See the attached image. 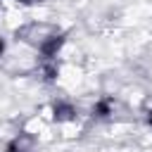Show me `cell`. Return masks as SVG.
<instances>
[{
	"mask_svg": "<svg viewBox=\"0 0 152 152\" xmlns=\"http://www.w3.org/2000/svg\"><path fill=\"white\" fill-rule=\"evenodd\" d=\"M64 33H55V36H48L40 45H38V52L43 55V59L45 62H52L55 57H57V52L62 50V45H64Z\"/></svg>",
	"mask_w": 152,
	"mask_h": 152,
	"instance_id": "6da1fadb",
	"label": "cell"
},
{
	"mask_svg": "<svg viewBox=\"0 0 152 152\" xmlns=\"http://www.w3.org/2000/svg\"><path fill=\"white\" fill-rule=\"evenodd\" d=\"M50 112H52V119H55L57 124L71 121V119L76 116V107H74L71 102H64V100H57V102H52Z\"/></svg>",
	"mask_w": 152,
	"mask_h": 152,
	"instance_id": "7a4b0ae2",
	"label": "cell"
},
{
	"mask_svg": "<svg viewBox=\"0 0 152 152\" xmlns=\"http://www.w3.org/2000/svg\"><path fill=\"white\" fill-rule=\"evenodd\" d=\"M112 112H114V107H112V100L109 97H100L93 104V116H97V119H107Z\"/></svg>",
	"mask_w": 152,
	"mask_h": 152,
	"instance_id": "3957f363",
	"label": "cell"
},
{
	"mask_svg": "<svg viewBox=\"0 0 152 152\" xmlns=\"http://www.w3.org/2000/svg\"><path fill=\"white\" fill-rule=\"evenodd\" d=\"M45 74H48V76H45L48 81H55V76H57V69H55V66L48 62V64H45Z\"/></svg>",
	"mask_w": 152,
	"mask_h": 152,
	"instance_id": "277c9868",
	"label": "cell"
},
{
	"mask_svg": "<svg viewBox=\"0 0 152 152\" xmlns=\"http://www.w3.org/2000/svg\"><path fill=\"white\" fill-rule=\"evenodd\" d=\"M5 152H21V150H19V145H17V142H10V145L5 147Z\"/></svg>",
	"mask_w": 152,
	"mask_h": 152,
	"instance_id": "5b68a950",
	"label": "cell"
},
{
	"mask_svg": "<svg viewBox=\"0 0 152 152\" xmlns=\"http://www.w3.org/2000/svg\"><path fill=\"white\" fill-rule=\"evenodd\" d=\"M5 50H7V43H5V38H2V36H0V57H2V55H5Z\"/></svg>",
	"mask_w": 152,
	"mask_h": 152,
	"instance_id": "8992f818",
	"label": "cell"
},
{
	"mask_svg": "<svg viewBox=\"0 0 152 152\" xmlns=\"http://www.w3.org/2000/svg\"><path fill=\"white\" fill-rule=\"evenodd\" d=\"M14 2H21V5H31L33 0H14Z\"/></svg>",
	"mask_w": 152,
	"mask_h": 152,
	"instance_id": "52a82bcc",
	"label": "cell"
},
{
	"mask_svg": "<svg viewBox=\"0 0 152 152\" xmlns=\"http://www.w3.org/2000/svg\"><path fill=\"white\" fill-rule=\"evenodd\" d=\"M147 124H150V126H152V112H150V114H147Z\"/></svg>",
	"mask_w": 152,
	"mask_h": 152,
	"instance_id": "ba28073f",
	"label": "cell"
}]
</instances>
